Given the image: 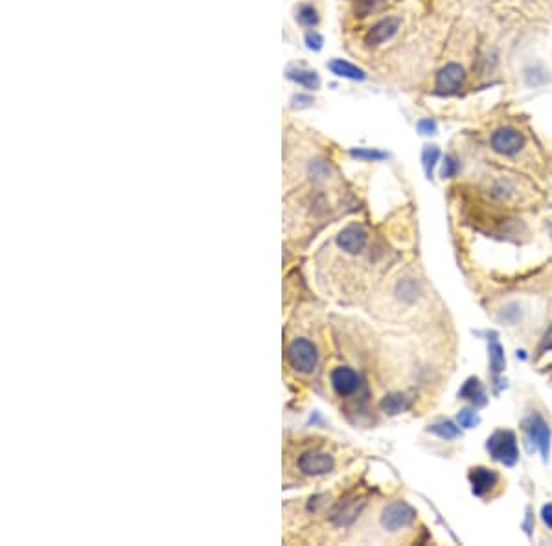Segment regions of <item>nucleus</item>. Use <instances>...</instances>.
I'll list each match as a JSON object with an SVG mask.
<instances>
[{"instance_id":"6e6552de","label":"nucleus","mask_w":552,"mask_h":546,"mask_svg":"<svg viewBox=\"0 0 552 546\" xmlns=\"http://www.w3.org/2000/svg\"><path fill=\"white\" fill-rule=\"evenodd\" d=\"M332 387L337 392V396L341 398H348L354 392H357V388L361 387V377L354 368L350 366H339L332 371Z\"/></svg>"},{"instance_id":"f3484780","label":"nucleus","mask_w":552,"mask_h":546,"mask_svg":"<svg viewBox=\"0 0 552 546\" xmlns=\"http://www.w3.org/2000/svg\"><path fill=\"white\" fill-rule=\"evenodd\" d=\"M296 22H301L302 26H315L318 22V11L315 6L302 4L296 8Z\"/></svg>"},{"instance_id":"b1692460","label":"nucleus","mask_w":552,"mask_h":546,"mask_svg":"<svg viewBox=\"0 0 552 546\" xmlns=\"http://www.w3.org/2000/svg\"><path fill=\"white\" fill-rule=\"evenodd\" d=\"M418 129H420L421 135H432V133L437 131V124L432 120H421L418 124Z\"/></svg>"},{"instance_id":"bb28decb","label":"nucleus","mask_w":552,"mask_h":546,"mask_svg":"<svg viewBox=\"0 0 552 546\" xmlns=\"http://www.w3.org/2000/svg\"><path fill=\"white\" fill-rule=\"evenodd\" d=\"M356 157H367V159H383V153H376V151H352Z\"/></svg>"},{"instance_id":"f257e3e1","label":"nucleus","mask_w":552,"mask_h":546,"mask_svg":"<svg viewBox=\"0 0 552 546\" xmlns=\"http://www.w3.org/2000/svg\"><path fill=\"white\" fill-rule=\"evenodd\" d=\"M488 453L492 454L493 460H497L504 465H514L520 458V449L515 442L514 432L497 431L488 438L486 443Z\"/></svg>"},{"instance_id":"f8f14e48","label":"nucleus","mask_w":552,"mask_h":546,"mask_svg":"<svg viewBox=\"0 0 552 546\" xmlns=\"http://www.w3.org/2000/svg\"><path fill=\"white\" fill-rule=\"evenodd\" d=\"M328 66L335 76L345 77V79H352V81H363V79L367 77L365 70H361L359 66L352 65V63H348V61L345 59H334Z\"/></svg>"},{"instance_id":"9b49d317","label":"nucleus","mask_w":552,"mask_h":546,"mask_svg":"<svg viewBox=\"0 0 552 546\" xmlns=\"http://www.w3.org/2000/svg\"><path fill=\"white\" fill-rule=\"evenodd\" d=\"M497 473L492 469H486V467H475L471 469L470 473V482H471V489L475 495L482 497L484 493H488L492 489L495 484H497Z\"/></svg>"},{"instance_id":"a211bd4d","label":"nucleus","mask_w":552,"mask_h":546,"mask_svg":"<svg viewBox=\"0 0 552 546\" xmlns=\"http://www.w3.org/2000/svg\"><path fill=\"white\" fill-rule=\"evenodd\" d=\"M429 431L435 432L437 436L444 438V440H455V438L460 436V429L451 421H440V423H435L432 427H429Z\"/></svg>"},{"instance_id":"4be33fe9","label":"nucleus","mask_w":552,"mask_h":546,"mask_svg":"<svg viewBox=\"0 0 552 546\" xmlns=\"http://www.w3.org/2000/svg\"><path fill=\"white\" fill-rule=\"evenodd\" d=\"M459 171V162L453 159V157H446V162H444V170L442 175L444 177H453L455 173Z\"/></svg>"},{"instance_id":"aec40b11","label":"nucleus","mask_w":552,"mask_h":546,"mask_svg":"<svg viewBox=\"0 0 552 546\" xmlns=\"http://www.w3.org/2000/svg\"><path fill=\"white\" fill-rule=\"evenodd\" d=\"M490 362H492L493 373L503 371L504 353H503V348H501V344H499V342H495V340H493L492 344H490Z\"/></svg>"},{"instance_id":"423d86ee","label":"nucleus","mask_w":552,"mask_h":546,"mask_svg":"<svg viewBox=\"0 0 552 546\" xmlns=\"http://www.w3.org/2000/svg\"><path fill=\"white\" fill-rule=\"evenodd\" d=\"M492 148L495 153L504 155V157H512V155L520 153L523 146H525V137L521 135L514 127H501L492 135Z\"/></svg>"},{"instance_id":"7ed1b4c3","label":"nucleus","mask_w":552,"mask_h":546,"mask_svg":"<svg viewBox=\"0 0 552 546\" xmlns=\"http://www.w3.org/2000/svg\"><path fill=\"white\" fill-rule=\"evenodd\" d=\"M296 467L302 475L321 476L334 469L335 460L332 454L324 453L321 449H307L296 458Z\"/></svg>"},{"instance_id":"a878e982","label":"nucleus","mask_w":552,"mask_h":546,"mask_svg":"<svg viewBox=\"0 0 552 546\" xmlns=\"http://www.w3.org/2000/svg\"><path fill=\"white\" fill-rule=\"evenodd\" d=\"M542 346H543V350H552V326L547 329V331H545V335H543Z\"/></svg>"},{"instance_id":"393cba45","label":"nucleus","mask_w":552,"mask_h":546,"mask_svg":"<svg viewBox=\"0 0 552 546\" xmlns=\"http://www.w3.org/2000/svg\"><path fill=\"white\" fill-rule=\"evenodd\" d=\"M542 519L543 523L549 526L552 530V504H547V506H543L542 509Z\"/></svg>"},{"instance_id":"1a4fd4ad","label":"nucleus","mask_w":552,"mask_h":546,"mask_svg":"<svg viewBox=\"0 0 552 546\" xmlns=\"http://www.w3.org/2000/svg\"><path fill=\"white\" fill-rule=\"evenodd\" d=\"M401 22H399L398 17H387V19H381L377 21L374 26L370 28L365 35V43L368 46H379V44L387 43L390 39L398 33Z\"/></svg>"},{"instance_id":"f03ea898","label":"nucleus","mask_w":552,"mask_h":546,"mask_svg":"<svg viewBox=\"0 0 552 546\" xmlns=\"http://www.w3.org/2000/svg\"><path fill=\"white\" fill-rule=\"evenodd\" d=\"M317 348L307 339H295L287 348V361L298 373H312L317 368Z\"/></svg>"},{"instance_id":"412c9836","label":"nucleus","mask_w":552,"mask_h":546,"mask_svg":"<svg viewBox=\"0 0 552 546\" xmlns=\"http://www.w3.org/2000/svg\"><path fill=\"white\" fill-rule=\"evenodd\" d=\"M477 423H479V418H477V414L473 412V410H470V409L460 410L459 412V425L460 427H464V429H471V427H475Z\"/></svg>"},{"instance_id":"ddd939ff","label":"nucleus","mask_w":552,"mask_h":546,"mask_svg":"<svg viewBox=\"0 0 552 546\" xmlns=\"http://www.w3.org/2000/svg\"><path fill=\"white\" fill-rule=\"evenodd\" d=\"M407 407H409V403H407V399H405L401 393H388V396H385L381 401V410L388 416L399 414V412H403Z\"/></svg>"},{"instance_id":"9d476101","label":"nucleus","mask_w":552,"mask_h":546,"mask_svg":"<svg viewBox=\"0 0 552 546\" xmlns=\"http://www.w3.org/2000/svg\"><path fill=\"white\" fill-rule=\"evenodd\" d=\"M337 245L346 252V254H359V252L367 246V232L357 226L350 224L339 232L337 235Z\"/></svg>"},{"instance_id":"39448f33","label":"nucleus","mask_w":552,"mask_h":546,"mask_svg":"<svg viewBox=\"0 0 552 546\" xmlns=\"http://www.w3.org/2000/svg\"><path fill=\"white\" fill-rule=\"evenodd\" d=\"M523 429H525L529 440L540 449L543 460L547 462L549 451H551V429L545 423V420L540 414H531L523 421Z\"/></svg>"},{"instance_id":"dca6fc26","label":"nucleus","mask_w":552,"mask_h":546,"mask_svg":"<svg viewBox=\"0 0 552 546\" xmlns=\"http://www.w3.org/2000/svg\"><path fill=\"white\" fill-rule=\"evenodd\" d=\"M388 4V0H357L356 2V13L359 17H368L379 11Z\"/></svg>"},{"instance_id":"4468645a","label":"nucleus","mask_w":552,"mask_h":546,"mask_svg":"<svg viewBox=\"0 0 552 546\" xmlns=\"http://www.w3.org/2000/svg\"><path fill=\"white\" fill-rule=\"evenodd\" d=\"M460 398L470 399V401H473L475 404L486 403V399H484V390H482L481 382L477 381V379H468V381L464 382V387L460 390Z\"/></svg>"},{"instance_id":"0eeeda50","label":"nucleus","mask_w":552,"mask_h":546,"mask_svg":"<svg viewBox=\"0 0 552 546\" xmlns=\"http://www.w3.org/2000/svg\"><path fill=\"white\" fill-rule=\"evenodd\" d=\"M466 81V70L464 66H460L459 63H448L446 66H442L437 74L435 85L437 90L442 94H453L459 92L460 88L464 87Z\"/></svg>"},{"instance_id":"2eb2a0df","label":"nucleus","mask_w":552,"mask_h":546,"mask_svg":"<svg viewBox=\"0 0 552 546\" xmlns=\"http://www.w3.org/2000/svg\"><path fill=\"white\" fill-rule=\"evenodd\" d=\"M289 79H293L295 83H298L304 88H318L321 87V79H318L317 72L313 70H289Z\"/></svg>"},{"instance_id":"5701e85b","label":"nucleus","mask_w":552,"mask_h":546,"mask_svg":"<svg viewBox=\"0 0 552 546\" xmlns=\"http://www.w3.org/2000/svg\"><path fill=\"white\" fill-rule=\"evenodd\" d=\"M306 43H307V46H310V48L318 50V48H321V44H323V37H321L318 33L310 32L306 35Z\"/></svg>"},{"instance_id":"20e7f679","label":"nucleus","mask_w":552,"mask_h":546,"mask_svg":"<svg viewBox=\"0 0 552 546\" xmlns=\"http://www.w3.org/2000/svg\"><path fill=\"white\" fill-rule=\"evenodd\" d=\"M416 519V511L410 508L409 504L396 500L390 503L387 508L383 509L381 515V525L385 530L388 532H398L401 528L412 525V520Z\"/></svg>"},{"instance_id":"6ab92c4d","label":"nucleus","mask_w":552,"mask_h":546,"mask_svg":"<svg viewBox=\"0 0 552 546\" xmlns=\"http://www.w3.org/2000/svg\"><path fill=\"white\" fill-rule=\"evenodd\" d=\"M438 157H440V149L437 146H427L423 149V155H421V160H423V170H426L427 179L432 177V170H435V164H437Z\"/></svg>"}]
</instances>
